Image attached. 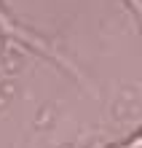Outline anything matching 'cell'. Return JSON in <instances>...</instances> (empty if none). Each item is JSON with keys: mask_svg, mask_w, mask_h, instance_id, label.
I'll list each match as a JSON object with an SVG mask.
<instances>
[{"mask_svg": "<svg viewBox=\"0 0 142 148\" xmlns=\"http://www.w3.org/2000/svg\"><path fill=\"white\" fill-rule=\"evenodd\" d=\"M131 3H134V5H137V11L142 14V0H131Z\"/></svg>", "mask_w": 142, "mask_h": 148, "instance_id": "6da1fadb", "label": "cell"}]
</instances>
